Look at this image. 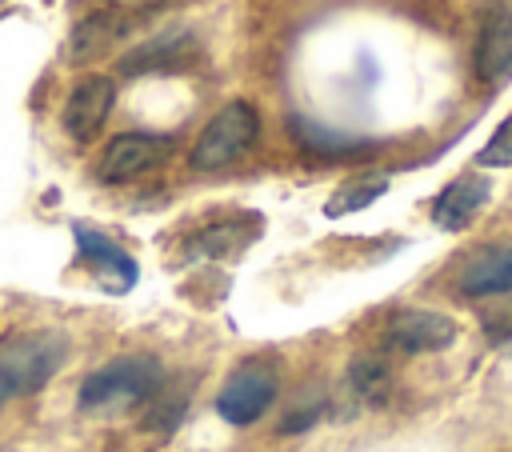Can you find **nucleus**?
Masks as SVG:
<instances>
[{
    "mask_svg": "<svg viewBox=\"0 0 512 452\" xmlns=\"http://www.w3.org/2000/svg\"><path fill=\"white\" fill-rule=\"evenodd\" d=\"M164 388V368L156 356H116L104 368L88 372L80 384V412H128V408H144L160 396Z\"/></svg>",
    "mask_w": 512,
    "mask_h": 452,
    "instance_id": "1",
    "label": "nucleus"
},
{
    "mask_svg": "<svg viewBox=\"0 0 512 452\" xmlns=\"http://www.w3.org/2000/svg\"><path fill=\"white\" fill-rule=\"evenodd\" d=\"M68 360V340L60 332H20L0 344V404L40 392Z\"/></svg>",
    "mask_w": 512,
    "mask_h": 452,
    "instance_id": "2",
    "label": "nucleus"
},
{
    "mask_svg": "<svg viewBox=\"0 0 512 452\" xmlns=\"http://www.w3.org/2000/svg\"><path fill=\"white\" fill-rule=\"evenodd\" d=\"M260 140V112L248 104V100H232L224 104L196 136L192 152H188V164L196 172H216V168H228L236 164L240 156H248Z\"/></svg>",
    "mask_w": 512,
    "mask_h": 452,
    "instance_id": "3",
    "label": "nucleus"
},
{
    "mask_svg": "<svg viewBox=\"0 0 512 452\" xmlns=\"http://www.w3.org/2000/svg\"><path fill=\"white\" fill-rule=\"evenodd\" d=\"M276 392H280L276 368L248 360V364H240V368L224 380V388H220V396H216V412H220L232 428H248V424H256V420L276 404Z\"/></svg>",
    "mask_w": 512,
    "mask_h": 452,
    "instance_id": "4",
    "label": "nucleus"
},
{
    "mask_svg": "<svg viewBox=\"0 0 512 452\" xmlns=\"http://www.w3.org/2000/svg\"><path fill=\"white\" fill-rule=\"evenodd\" d=\"M172 152V140L168 136H156V132H120L104 144L100 160H96V180L104 184H128L144 172H152L156 164H164Z\"/></svg>",
    "mask_w": 512,
    "mask_h": 452,
    "instance_id": "5",
    "label": "nucleus"
},
{
    "mask_svg": "<svg viewBox=\"0 0 512 452\" xmlns=\"http://www.w3.org/2000/svg\"><path fill=\"white\" fill-rule=\"evenodd\" d=\"M456 320L436 312V308H400L392 312L384 340L388 348L404 352V356H424V352H444L448 344H456Z\"/></svg>",
    "mask_w": 512,
    "mask_h": 452,
    "instance_id": "6",
    "label": "nucleus"
},
{
    "mask_svg": "<svg viewBox=\"0 0 512 452\" xmlns=\"http://www.w3.org/2000/svg\"><path fill=\"white\" fill-rule=\"evenodd\" d=\"M72 236H76V256L96 272V280L104 284V292L124 296L128 288H136L140 268H136V260L112 236H104V232H96L88 224H72Z\"/></svg>",
    "mask_w": 512,
    "mask_h": 452,
    "instance_id": "7",
    "label": "nucleus"
},
{
    "mask_svg": "<svg viewBox=\"0 0 512 452\" xmlns=\"http://www.w3.org/2000/svg\"><path fill=\"white\" fill-rule=\"evenodd\" d=\"M112 100H116V84L108 76H84L72 88V96L64 100V116H60L64 132L80 144L96 140V132L104 128V120L112 112Z\"/></svg>",
    "mask_w": 512,
    "mask_h": 452,
    "instance_id": "8",
    "label": "nucleus"
},
{
    "mask_svg": "<svg viewBox=\"0 0 512 452\" xmlns=\"http://www.w3.org/2000/svg\"><path fill=\"white\" fill-rule=\"evenodd\" d=\"M488 196H492V180L480 176V172H464V176L448 180L436 192V200L428 208L432 212V224L444 228V232H460V228H468L480 216V208L488 204Z\"/></svg>",
    "mask_w": 512,
    "mask_h": 452,
    "instance_id": "9",
    "label": "nucleus"
},
{
    "mask_svg": "<svg viewBox=\"0 0 512 452\" xmlns=\"http://www.w3.org/2000/svg\"><path fill=\"white\" fill-rule=\"evenodd\" d=\"M288 128H292V140L300 152L316 156V160H360V156H372L380 144L368 140V136H348V132H336L328 124H316L300 112L288 116Z\"/></svg>",
    "mask_w": 512,
    "mask_h": 452,
    "instance_id": "10",
    "label": "nucleus"
},
{
    "mask_svg": "<svg viewBox=\"0 0 512 452\" xmlns=\"http://www.w3.org/2000/svg\"><path fill=\"white\" fill-rule=\"evenodd\" d=\"M476 76L504 84L512 76V8H488L476 32Z\"/></svg>",
    "mask_w": 512,
    "mask_h": 452,
    "instance_id": "11",
    "label": "nucleus"
},
{
    "mask_svg": "<svg viewBox=\"0 0 512 452\" xmlns=\"http://www.w3.org/2000/svg\"><path fill=\"white\" fill-rule=\"evenodd\" d=\"M456 288H460V296H468V300L508 296V292H512V240H500V244L480 248V252L460 268Z\"/></svg>",
    "mask_w": 512,
    "mask_h": 452,
    "instance_id": "12",
    "label": "nucleus"
},
{
    "mask_svg": "<svg viewBox=\"0 0 512 452\" xmlns=\"http://www.w3.org/2000/svg\"><path fill=\"white\" fill-rule=\"evenodd\" d=\"M196 56V40L188 32H164L148 44H136L120 60V76H156V72H180Z\"/></svg>",
    "mask_w": 512,
    "mask_h": 452,
    "instance_id": "13",
    "label": "nucleus"
},
{
    "mask_svg": "<svg viewBox=\"0 0 512 452\" xmlns=\"http://www.w3.org/2000/svg\"><path fill=\"white\" fill-rule=\"evenodd\" d=\"M256 236H260V216H252V212H236V216H228V220L204 224V228L188 240V256L232 260V256H240Z\"/></svg>",
    "mask_w": 512,
    "mask_h": 452,
    "instance_id": "14",
    "label": "nucleus"
},
{
    "mask_svg": "<svg viewBox=\"0 0 512 452\" xmlns=\"http://www.w3.org/2000/svg\"><path fill=\"white\" fill-rule=\"evenodd\" d=\"M132 24H136V16H124V12H96V16L80 20L72 28V40H68V60L84 64V60L108 52L112 44H120L132 32Z\"/></svg>",
    "mask_w": 512,
    "mask_h": 452,
    "instance_id": "15",
    "label": "nucleus"
},
{
    "mask_svg": "<svg viewBox=\"0 0 512 452\" xmlns=\"http://www.w3.org/2000/svg\"><path fill=\"white\" fill-rule=\"evenodd\" d=\"M344 388L360 408H380L392 396V368L380 356H356L344 372Z\"/></svg>",
    "mask_w": 512,
    "mask_h": 452,
    "instance_id": "16",
    "label": "nucleus"
},
{
    "mask_svg": "<svg viewBox=\"0 0 512 452\" xmlns=\"http://www.w3.org/2000/svg\"><path fill=\"white\" fill-rule=\"evenodd\" d=\"M388 192V176H360V180H348L332 192V200L324 204V212L336 220V216H348V212H360L368 208L372 200H380Z\"/></svg>",
    "mask_w": 512,
    "mask_h": 452,
    "instance_id": "17",
    "label": "nucleus"
},
{
    "mask_svg": "<svg viewBox=\"0 0 512 452\" xmlns=\"http://www.w3.org/2000/svg\"><path fill=\"white\" fill-rule=\"evenodd\" d=\"M480 168H512V112L496 124V132L488 136V144L476 152Z\"/></svg>",
    "mask_w": 512,
    "mask_h": 452,
    "instance_id": "18",
    "label": "nucleus"
},
{
    "mask_svg": "<svg viewBox=\"0 0 512 452\" xmlns=\"http://www.w3.org/2000/svg\"><path fill=\"white\" fill-rule=\"evenodd\" d=\"M184 408H188L184 392H164V388H160V396H156V400H152V408H148L144 428H152V432H172V428L180 424Z\"/></svg>",
    "mask_w": 512,
    "mask_h": 452,
    "instance_id": "19",
    "label": "nucleus"
},
{
    "mask_svg": "<svg viewBox=\"0 0 512 452\" xmlns=\"http://www.w3.org/2000/svg\"><path fill=\"white\" fill-rule=\"evenodd\" d=\"M320 416H324V400L316 396V400H308V404H296L284 420H280V436H296V432H308L312 424H320Z\"/></svg>",
    "mask_w": 512,
    "mask_h": 452,
    "instance_id": "20",
    "label": "nucleus"
},
{
    "mask_svg": "<svg viewBox=\"0 0 512 452\" xmlns=\"http://www.w3.org/2000/svg\"><path fill=\"white\" fill-rule=\"evenodd\" d=\"M484 336L492 344H512V308H500V312L484 316Z\"/></svg>",
    "mask_w": 512,
    "mask_h": 452,
    "instance_id": "21",
    "label": "nucleus"
}]
</instances>
